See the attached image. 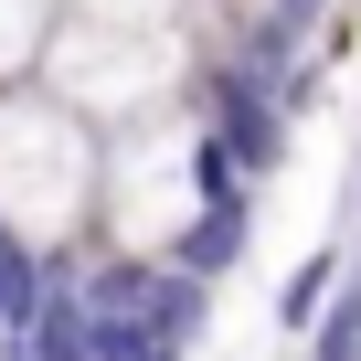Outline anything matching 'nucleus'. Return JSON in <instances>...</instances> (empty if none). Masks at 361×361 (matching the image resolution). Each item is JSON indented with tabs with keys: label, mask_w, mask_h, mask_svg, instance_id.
<instances>
[{
	"label": "nucleus",
	"mask_w": 361,
	"mask_h": 361,
	"mask_svg": "<svg viewBox=\"0 0 361 361\" xmlns=\"http://www.w3.org/2000/svg\"><path fill=\"white\" fill-rule=\"evenodd\" d=\"M340 266H350L340 245H329V255H308V266H298V276L276 287V329H308V319L329 308V287H340Z\"/></svg>",
	"instance_id": "obj_5"
},
{
	"label": "nucleus",
	"mask_w": 361,
	"mask_h": 361,
	"mask_svg": "<svg viewBox=\"0 0 361 361\" xmlns=\"http://www.w3.org/2000/svg\"><path fill=\"white\" fill-rule=\"evenodd\" d=\"M128 319L180 361V350L202 340V319H213V287H202V276H180V266H149V287H138V308H128Z\"/></svg>",
	"instance_id": "obj_3"
},
{
	"label": "nucleus",
	"mask_w": 361,
	"mask_h": 361,
	"mask_svg": "<svg viewBox=\"0 0 361 361\" xmlns=\"http://www.w3.org/2000/svg\"><path fill=\"white\" fill-rule=\"evenodd\" d=\"M308 361H361V266H340L329 308L308 319Z\"/></svg>",
	"instance_id": "obj_4"
},
{
	"label": "nucleus",
	"mask_w": 361,
	"mask_h": 361,
	"mask_svg": "<svg viewBox=\"0 0 361 361\" xmlns=\"http://www.w3.org/2000/svg\"><path fill=\"white\" fill-rule=\"evenodd\" d=\"M192 128H202L245 180L287 159V117H276V96H266V85H245L234 64H192Z\"/></svg>",
	"instance_id": "obj_1"
},
{
	"label": "nucleus",
	"mask_w": 361,
	"mask_h": 361,
	"mask_svg": "<svg viewBox=\"0 0 361 361\" xmlns=\"http://www.w3.org/2000/svg\"><path fill=\"white\" fill-rule=\"evenodd\" d=\"M32 287H43V255H32L22 234H0V329H22V308H32Z\"/></svg>",
	"instance_id": "obj_6"
},
{
	"label": "nucleus",
	"mask_w": 361,
	"mask_h": 361,
	"mask_svg": "<svg viewBox=\"0 0 361 361\" xmlns=\"http://www.w3.org/2000/svg\"><path fill=\"white\" fill-rule=\"evenodd\" d=\"M245 234H255V202H245V192H234V202H192V224L170 234L159 266H180V276H202V287H213V276L245 266Z\"/></svg>",
	"instance_id": "obj_2"
}]
</instances>
